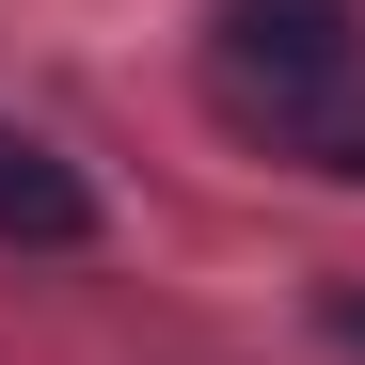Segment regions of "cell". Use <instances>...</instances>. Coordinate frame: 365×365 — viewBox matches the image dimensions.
Instances as JSON below:
<instances>
[{"label": "cell", "mask_w": 365, "mask_h": 365, "mask_svg": "<svg viewBox=\"0 0 365 365\" xmlns=\"http://www.w3.org/2000/svg\"><path fill=\"white\" fill-rule=\"evenodd\" d=\"M207 111L302 175H365V16L349 0H222L207 16Z\"/></svg>", "instance_id": "cell-1"}, {"label": "cell", "mask_w": 365, "mask_h": 365, "mask_svg": "<svg viewBox=\"0 0 365 365\" xmlns=\"http://www.w3.org/2000/svg\"><path fill=\"white\" fill-rule=\"evenodd\" d=\"M0 238H32V255H80L96 238V191L64 175V143H32V128H0Z\"/></svg>", "instance_id": "cell-2"}, {"label": "cell", "mask_w": 365, "mask_h": 365, "mask_svg": "<svg viewBox=\"0 0 365 365\" xmlns=\"http://www.w3.org/2000/svg\"><path fill=\"white\" fill-rule=\"evenodd\" d=\"M318 318H334V334H349V349H365V286H334V302H318Z\"/></svg>", "instance_id": "cell-3"}]
</instances>
